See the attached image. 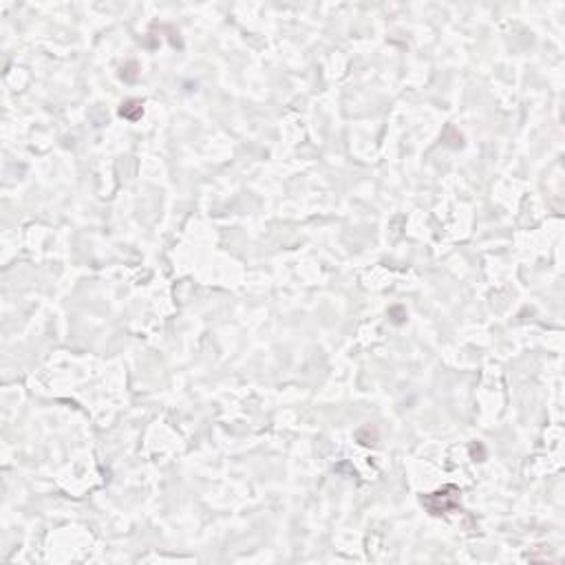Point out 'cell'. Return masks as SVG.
<instances>
[{"mask_svg":"<svg viewBox=\"0 0 565 565\" xmlns=\"http://www.w3.org/2000/svg\"><path fill=\"white\" fill-rule=\"evenodd\" d=\"M422 506H426L431 515H446L460 506V490L455 486H444L442 490L422 497Z\"/></svg>","mask_w":565,"mask_h":565,"instance_id":"cell-1","label":"cell"},{"mask_svg":"<svg viewBox=\"0 0 565 565\" xmlns=\"http://www.w3.org/2000/svg\"><path fill=\"white\" fill-rule=\"evenodd\" d=\"M120 115L124 120H131V122H137L140 117L144 115V104L142 100H126L120 109Z\"/></svg>","mask_w":565,"mask_h":565,"instance_id":"cell-2","label":"cell"}]
</instances>
